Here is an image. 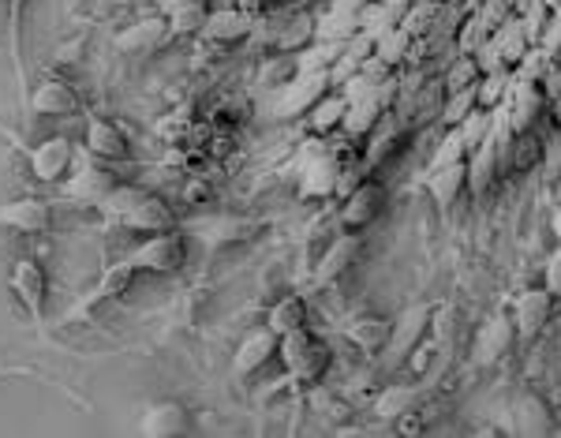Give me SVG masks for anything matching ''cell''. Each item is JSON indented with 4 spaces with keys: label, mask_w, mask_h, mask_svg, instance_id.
<instances>
[{
    "label": "cell",
    "mask_w": 561,
    "mask_h": 438,
    "mask_svg": "<svg viewBox=\"0 0 561 438\" xmlns=\"http://www.w3.org/2000/svg\"><path fill=\"white\" fill-rule=\"evenodd\" d=\"M98 210L109 225H120V229H131V233L172 229V210L157 196H151V191L135 188V184H117L98 203Z\"/></svg>",
    "instance_id": "obj_1"
},
{
    "label": "cell",
    "mask_w": 561,
    "mask_h": 438,
    "mask_svg": "<svg viewBox=\"0 0 561 438\" xmlns=\"http://www.w3.org/2000/svg\"><path fill=\"white\" fill-rule=\"evenodd\" d=\"M8 293L15 296V304L26 311L31 327L38 334H46V304H49V274L34 256H20L8 270Z\"/></svg>",
    "instance_id": "obj_2"
},
{
    "label": "cell",
    "mask_w": 561,
    "mask_h": 438,
    "mask_svg": "<svg viewBox=\"0 0 561 438\" xmlns=\"http://www.w3.org/2000/svg\"><path fill=\"white\" fill-rule=\"evenodd\" d=\"M277 356H280V364L288 367L293 382H319L322 375H326L330 360H333L326 341L314 338L307 327H300V330H293V334L280 338Z\"/></svg>",
    "instance_id": "obj_3"
},
{
    "label": "cell",
    "mask_w": 561,
    "mask_h": 438,
    "mask_svg": "<svg viewBox=\"0 0 561 438\" xmlns=\"http://www.w3.org/2000/svg\"><path fill=\"white\" fill-rule=\"evenodd\" d=\"M124 262L139 270V274H177L188 262V236L177 229L151 233L139 248H131Z\"/></svg>",
    "instance_id": "obj_4"
},
{
    "label": "cell",
    "mask_w": 561,
    "mask_h": 438,
    "mask_svg": "<svg viewBox=\"0 0 561 438\" xmlns=\"http://www.w3.org/2000/svg\"><path fill=\"white\" fill-rule=\"evenodd\" d=\"M135 277H139V270L131 267V262H124V259H120V262H112V267L105 270V274L98 277V285H94V288H86V293L79 296V300L72 304V308H68L64 315H60L57 322H52V327H72V322H79V319L86 322L94 311L102 308V304L120 300V296L128 293V288H131V282H135Z\"/></svg>",
    "instance_id": "obj_5"
},
{
    "label": "cell",
    "mask_w": 561,
    "mask_h": 438,
    "mask_svg": "<svg viewBox=\"0 0 561 438\" xmlns=\"http://www.w3.org/2000/svg\"><path fill=\"white\" fill-rule=\"evenodd\" d=\"M427 330H431V308H427V304H411V308L401 311V319L390 322V341H385V348L379 353L385 371H397V367L419 348V341L427 338Z\"/></svg>",
    "instance_id": "obj_6"
},
{
    "label": "cell",
    "mask_w": 561,
    "mask_h": 438,
    "mask_svg": "<svg viewBox=\"0 0 561 438\" xmlns=\"http://www.w3.org/2000/svg\"><path fill=\"white\" fill-rule=\"evenodd\" d=\"M330 72H300L288 86H280L274 98V117L277 120H293L307 117L314 109V102H322L330 94Z\"/></svg>",
    "instance_id": "obj_7"
},
{
    "label": "cell",
    "mask_w": 561,
    "mask_h": 438,
    "mask_svg": "<svg viewBox=\"0 0 561 438\" xmlns=\"http://www.w3.org/2000/svg\"><path fill=\"white\" fill-rule=\"evenodd\" d=\"M26 165H31L34 180L41 184H60L68 169L75 165V146L68 135H49L38 146H26Z\"/></svg>",
    "instance_id": "obj_8"
},
{
    "label": "cell",
    "mask_w": 561,
    "mask_h": 438,
    "mask_svg": "<svg viewBox=\"0 0 561 438\" xmlns=\"http://www.w3.org/2000/svg\"><path fill=\"white\" fill-rule=\"evenodd\" d=\"M26 105H31L34 117H79L83 113V98L68 79L49 75L26 94Z\"/></svg>",
    "instance_id": "obj_9"
},
{
    "label": "cell",
    "mask_w": 561,
    "mask_h": 438,
    "mask_svg": "<svg viewBox=\"0 0 561 438\" xmlns=\"http://www.w3.org/2000/svg\"><path fill=\"white\" fill-rule=\"evenodd\" d=\"M86 154L98 157L105 165H117V162H128L131 157V146H128V135L120 131L112 120L98 117V113H86V139H83Z\"/></svg>",
    "instance_id": "obj_10"
},
{
    "label": "cell",
    "mask_w": 561,
    "mask_h": 438,
    "mask_svg": "<svg viewBox=\"0 0 561 438\" xmlns=\"http://www.w3.org/2000/svg\"><path fill=\"white\" fill-rule=\"evenodd\" d=\"M382 206H385V188L374 180H363L356 191H348L345 203H341V225L353 233L367 229L371 222H379Z\"/></svg>",
    "instance_id": "obj_11"
},
{
    "label": "cell",
    "mask_w": 561,
    "mask_h": 438,
    "mask_svg": "<svg viewBox=\"0 0 561 438\" xmlns=\"http://www.w3.org/2000/svg\"><path fill=\"white\" fill-rule=\"evenodd\" d=\"M0 225L15 233H26V236H41L49 233L52 225V206L46 199H34V196H23V199H12V203L0 206Z\"/></svg>",
    "instance_id": "obj_12"
},
{
    "label": "cell",
    "mask_w": 561,
    "mask_h": 438,
    "mask_svg": "<svg viewBox=\"0 0 561 438\" xmlns=\"http://www.w3.org/2000/svg\"><path fill=\"white\" fill-rule=\"evenodd\" d=\"M277 348H280V338L270 327L251 330V334L240 341V348L232 353V371L240 375V379H248V375L262 371L270 360H277Z\"/></svg>",
    "instance_id": "obj_13"
},
{
    "label": "cell",
    "mask_w": 561,
    "mask_h": 438,
    "mask_svg": "<svg viewBox=\"0 0 561 438\" xmlns=\"http://www.w3.org/2000/svg\"><path fill=\"white\" fill-rule=\"evenodd\" d=\"M139 431L146 438H180L191 431V416L180 401H154L139 419Z\"/></svg>",
    "instance_id": "obj_14"
},
{
    "label": "cell",
    "mask_w": 561,
    "mask_h": 438,
    "mask_svg": "<svg viewBox=\"0 0 561 438\" xmlns=\"http://www.w3.org/2000/svg\"><path fill=\"white\" fill-rule=\"evenodd\" d=\"M550 315H554V293H550L547 285L521 293V300H516V308H513L516 334H521V338H536L539 330L550 322Z\"/></svg>",
    "instance_id": "obj_15"
},
{
    "label": "cell",
    "mask_w": 561,
    "mask_h": 438,
    "mask_svg": "<svg viewBox=\"0 0 561 438\" xmlns=\"http://www.w3.org/2000/svg\"><path fill=\"white\" fill-rule=\"evenodd\" d=\"M337 177H341V165L333 162L326 151H307L303 154V169H300L303 196H311V199L337 196Z\"/></svg>",
    "instance_id": "obj_16"
},
{
    "label": "cell",
    "mask_w": 561,
    "mask_h": 438,
    "mask_svg": "<svg viewBox=\"0 0 561 438\" xmlns=\"http://www.w3.org/2000/svg\"><path fill=\"white\" fill-rule=\"evenodd\" d=\"M513 341H516L513 315H490L484 327H479V334H476V360L479 364L502 360V356L513 348Z\"/></svg>",
    "instance_id": "obj_17"
},
{
    "label": "cell",
    "mask_w": 561,
    "mask_h": 438,
    "mask_svg": "<svg viewBox=\"0 0 561 438\" xmlns=\"http://www.w3.org/2000/svg\"><path fill=\"white\" fill-rule=\"evenodd\" d=\"M251 34H255V20H251V12H240V8H217V12H210L203 23V38L222 42V46L248 42Z\"/></svg>",
    "instance_id": "obj_18"
},
{
    "label": "cell",
    "mask_w": 561,
    "mask_h": 438,
    "mask_svg": "<svg viewBox=\"0 0 561 438\" xmlns=\"http://www.w3.org/2000/svg\"><path fill=\"white\" fill-rule=\"evenodd\" d=\"M169 38H172L169 20H139V23H131L128 31H120L117 38H112V46L120 52H128V57H139V52L162 49Z\"/></svg>",
    "instance_id": "obj_19"
},
{
    "label": "cell",
    "mask_w": 561,
    "mask_h": 438,
    "mask_svg": "<svg viewBox=\"0 0 561 438\" xmlns=\"http://www.w3.org/2000/svg\"><path fill=\"white\" fill-rule=\"evenodd\" d=\"M359 248H363V244H359V236L353 229H348L345 236H337V240L322 251L319 267H314V282H319V285L337 282L345 270H353V262L359 259Z\"/></svg>",
    "instance_id": "obj_20"
},
{
    "label": "cell",
    "mask_w": 561,
    "mask_h": 438,
    "mask_svg": "<svg viewBox=\"0 0 561 438\" xmlns=\"http://www.w3.org/2000/svg\"><path fill=\"white\" fill-rule=\"evenodd\" d=\"M191 229H195L199 240L210 244V248H225V244H240V240H248V236H255L259 225L248 222V217L222 214V217H203V222H195Z\"/></svg>",
    "instance_id": "obj_21"
},
{
    "label": "cell",
    "mask_w": 561,
    "mask_h": 438,
    "mask_svg": "<svg viewBox=\"0 0 561 438\" xmlns=\"http://www.w3.org/2000/svg\"><path fill=\"white\" fill-rule=\"evenodd\" d=\"M510 120H513V131L521 135V131H532V125H536L539 109L547 105V94H542V86L536 83V79H521V83L513 86L510 94Z\"/></svg>",
    "instance_id": "obj_22"
},
{
    "label": "cell",
    "mask_w": 561,
    "mask_h": 438,
    "mask_svg": "<svg viewBox=\"0 0 561 438\" xmlns=\"http://www.w3.org/2000/svg\"><path fill=\"white\" fill-rule=\"evenodd\" d=\"M427 188H431V199L438 206H453L461 199V191L468 188V157L442 165V169H431L427 173Z\"/></svg>",
    "instance_id": "obj_23"
},
{
    "label": "cell",
    "mask_w": 561,
    "mask_h": 438,
    "mask_svg": "<svg viewBox=\"0 0 561 438\" xmlns=\"http://www.w3.org/2000/svg\"><path fill=\"white\" fill-rule=\"evenodd\" d=\"M502 177V157H498V143L487 139L479 151L468 154V188L472 196H487L494 188V180Z\"/></svg>",
    "instance_id": "obj_24"
},
{
    "label": "cell",
    "mask_w": 561,
    "mask_h": 438,
    "mask_svg": "<svg viewBox=\"0 0 561 438\" xmlns=\"http://www.w3.org/2000/svg\"><path fill=\"white\" fill-rule=\"evenodd\" d=\"M513 419H516V431L532 435V438L554 431V416H550V405L539 398V393H521L513 405Z\"/></svg>",
    "instance_id": "obj_25"
},
{
    "label": "cell",
    "mask_w": 561,
    "mask_h": 438,
    "mask_svg": "<svg viewBox=\"0 0 561 438\" xmlns=\"http://www.w3.org/2000/svg\"><path fill=\"white\" fill-rule=\"evenodd\" d=\"M112 188H117V184H112V177L102 169V165H94V162H83V165H79L75 180L68 184V191L83 199V203H91V206H98Z\"/></svg>",
    "instance_id": "obj_26"
},
{
    "label": "cell",
    "mask_w": 561,
    "mask_h": 438,
    "mask_svg": "<svg viewBox=\"0 0 561 438\" xmlns=\"http://www.w3.org/2000/svg\"><path fill=\"white\" fill-rule=\"evenodd\" d=\"M169 8V31L172 38H188V34H203L206 23V0H165Z\"/></svg>",
    "instance_id": "obj_27"
},
{
    "label": "cell",
    "mask_w": 561,
    "mask_h": 438,
    "mask_svg": "<svg viewBox=\"0 0 561 438\" xmlns=\"http://www.w3.org/2000/svg\"><path fill=\"white\" fill-rule=\"evenodd\" d=\"M266 327L274 330L277 338H285V334H293V330L307 327V304H303V296H296V293L280 296V300L266 315Z\"/></svg>",
    "instance_id": "obj_28"
},
{
    "label": "cell",
    "mask_w": 561,
    "mask_h": 438,
    "mask_svg": "<svg viewBox=\"0 0 561 438\" xmlns=\"http://www.w3.org/2000/svg\"><path fill=\"white\" fill-rule=\"evenodd\" d=\"M419 405V390L408 387V382H393V387H385L379 393V401H374V413L382 419H401L408 413H416Z\"/></svg>",
    "instance_id": "obj_29"
},
{
    "label": "cell",
    "mask_w": 561,
    "mask_h": 438,
    "mask_svg": "<svg viewBox=\"0 0 561 438\" xmlns=\"http://www.w3.org/2000/svg\"><path fill=\"white\" fill-rule=\"evenodd\" d=\"M348 341H353L359 353L379 356L385 348V341H390V322L374 319V315H363V319H356L353 327H348Z\"/></svg>",
    "instance_id": "obj_30"
},
{
    "label": "cell",
    "mask_w": 561,
    "mask_h": 438,
    "mask_svg": "<svg viewBox=\"0 0 561 438\" xmlns=\"http://www.w3.org/2000/svg\"><path fill=\"white\" fill-rule=\"evenodd\" d=\"M382 117H385V109L379 105V98L371 94V98L348 102V113H345V120H341V128H345L353 139H359V135H367V131L379 128Z\"/></svg>",
    "instance_id": "obj_31"
},
{
    "label": "cell",
    "mask_w": 561,
    "mask_h": 438,
    "mask_svg": "<svg viewBox=\"0 0 561 438\" xmlns=\"http://www.w3.org/2000/svg\"><path fill=\"white\" fill-rule=\"evenodd\" d=\"M348 113V98L345 94H326L322 102H314V109L307 113V125H311L314 135H330L333 128H341Z\"/></svg>",
    "instance_id": "obj_32"
},
{
    "label": "cell",
    "mask_w": 561,
    "mask_h": 438,
    "mask_svg": "<svg viewBox=\"0 0 561 438\" xmlns=\"http://www.w3.org/2000/svg\"><path fill=\"white\" fill-rule=\"evenodd\" d=\"M513 94V72L510 68H502V72H484L476 83V105L479 109H490L494 113L498 105H502L505 98Z\"/></svg>",
    "instance_id": "obj_33"
},
{
    "label": "cell",
    "mask_w": 561,
    "mask_h": 438,
    "mask_svg": "<svg viewBox=\"0 0 561 438\" xmlns=\"http://www.w3.org/2000/svg\"><path fill=\"white\" fill-rule=\"evenodd\" d=\"M31 0H8V57H12V68H15V83H26L23 75V12Z\"/></svg>",
    "instance_id": "obj_34"
},
{
    "label": "cell",
    "mask_w": 561,
    "mask_h": 438,
    "mask_svg": "<svg viewBox=\"0 0 561 438\" xmlns=\"http://www.w3.org/2000/svg\"><path fill=\"white\" fill-rule=\"evenodd\" d=\"M296 75H300V57H296V52H274V57L262 60V68H259V83L270 86V91L288 86Z\"/></svg>",
    "instance_id": "obj_35"
},
{
    "label": "cell",
    "mask_w": 561,
    "mask_h": 438,
    "mask_svg": "<svg viewBox=\"0 0 561 438\" xmlns=\"http://www.w3.org/2000/svg\"><path fill=\"white\" fill-rule=\"evenodd\" d=\"M314 26H319V20H314V15H296V20L280 23L274 46L280 52H300V49H307L314 42Z\"/></svg>",
    "instance_id": "obj_36"
},
{
    "label": "cell",
    "mask_w": 561,
    "mask_h": 438,
    "mask_svg": "<svg viewBox=\"0 0 561 438\" xmlns=\"http://www.w3.org/2000/svg\"><path fill=\"white\" fill-rule=\"evenodd\" d=\"M359 31V15H348V12H337L330 8L326 15H319V26H314V38L319 42H341L345 46L348 38Z\"/></svg>",
    "instance_id": "obj_37"
},
{
    "label": "cell",
    "mask_w": 561,
    "mask_h": 438,
    "mask_svg": "<svg viewBox=\"0 0 561 438\" xmlns=\"http://www.w3.org/2000/svg\"><path fill=\"white\" fill-rule=\"evenodd\" d=\"M457 131H461V139H464V151H468V154L479 151V146H484L487 139H490V131H494V113L479 109V105H476V109H472L468 117H464L461 125H457Z\"/></svg>",
    "instance_id": "obj_38"
},
{
    "label": "cell",
    "mask_w": 561,
    "mask_h": 438,
    "mask_svg": "<svg viewBox=\"0 0 561 438\" xmlns=\"http://www.w3.org/2000/svg\"><path fill=\"white\" fill-rule=\"evenodd\" d=\"M374 52H379L390 68L405 64L408 52H411V31H408V26H393L390 34H382V38H379V49H374Z\"/></svg>",
    "instance_id": "obj_39"
},
{
    "label": "cell",
    "mask_w": 561,
    "mask_h": 438,
    "mask_svg": "<svg viewBox=\"0 0 561 438\" xmlns=\"http://www.w3.org/2000/svg\"><path fill=\"white\" fill-rule=\"evenodd\" d=\"M472 109H476V86H464V91L445 94V102H442V125L445 128H457Z\"/></svg>",
    "instance_id": "obj_40"
},
{
    "label": "cell",
    "mask_w": 561,
    "mask_h": 438,
    "mask_svg": "<svg viewBox=\"0 0 561 438\" xmlns=\"http://www.w3.org/2000/svg\"><path fill=\"white\" fill-rule=\"evenodd\" d=\"M401 139H405V128L401 125H385V131H374V139H371V146H367V165H379V162H385V157H390L393 151H397L401 146Z\"/></svg>",
    "instance_id": "obj_41"
},
{
    "label": "cell",
    "mask_w": 561,
    "mask_h": 438,
    "mask_svg": "<svg viewBox=\"0 0 561 438\" xmlns=\"http://www.w3.org/2000/svg\"><path fill=\"white\" fill-rule=\"evenodd\" d=\"M536 157H542V143L532 139V131H521V135L513 139V151H510V165H505V173H528Z\"/></svg>",
    "instance_id": "obj_42"
},
{
    "label": "cell",
    "mask_w": 561,
    "mask_h": 438,
    "mask_svg": "<svg viewBox=\"0 0 561 438\" xmlns=\"http://www.w3.org/2000/svg\"><path fill=\"white\" fill-rule=\"evenodd\" d=\"M479 60L476 57H468V52H461V60L457 64L445 72V94H453V91H464V86H476L479 83Z\"/></svg>",
    "instance_id": "obj_43"
},
{
    "label": "cell",
    "mask_w": 561,
    "mask_h": 438,
    "mask_svg": "<svg viewBox=\"0 0 561 438\" xmlns=\"http://www.w3.org/2000/svg\"><path fill=\"white\" fill-rule=\"evenodd\" d=\"M487 38H494V31H490L484 15L476 12L468 23L461 26V34H457V49H461V52H468V57H472V52H479V46H484Z\"/></svg>",
    "instance_id": "obj_44"
},
{
    "label": "cell",
    "mask_w": 561,
    "mask_h": 438,
    "mask_svg": "<svg viewBox=\"0 0 561 438\" xmlns=\"http://www.w3.org/2000/svg\"><path fill=\"white\" fill-rule=\"evenodd\" d=\"M461 157H468V151H464V139L457 128H450V135L442 139V146H438V154L431 157V169H442V165L450 162H461ZM427 169V173H431Z\"/></svg>",
    "instance_id": "obj_45"
},
{
    "label": "cell",
    "mask_w": 561,
    "mask_h": 438,
    "mask_svg": "<svg viewBox=\"0 0 561 438\" xmlns=\"http://www.w3.org/2000/svg\"><path fill=\"white\" fill-rule=\"evenodd\" d=\"M542 173H547L550 180H558L561 177V125L550 131L547 139H542Z\"/></svg>",
    "instance_id": "obj_46"
},
{
    "label": "cell",
    "mask_w": 561,
    "mask_h": 438,
    "mask_svg": "<svg viewBox=\"0 0 561 438\" xmlns=\"http://www.w3.org/2000/svg\"><path fill=\"white\" fill-rule=\"evenodd\" d=\"M374 49H379V38H374L371 31H363V26H359V31L353 34V38L345 42V52H348V57H353V60H359V64H363V60L371 57Z\"/></svg>",
    "instance_id": "obj_47"
},
{
    "label": "cell",
    "mask_w": 561,
    "mask_h": 438,
    "mask_svg": "<svg viewBox=\"0 0 561 438\" xmlns=\"http://www.w3.org/2000/svg\"><path fill=\"white\" fill-rule=\"evenodd\" d=\"M367 169H371V165H367V162H363V165H341V177H337V196L345 199L348 191H356L359 184L367 180Z\"/></svg>",
    "instance_id": "obj_48"
},
{
    "label": "cell",
    "mask_w": 561,
    "mask_h": 438,
    "mask_svg": "<svg viewBox=\"0 0 561 438\" xmlns=\"http://www.w3.org/2000/svg\"><path fill=\"white\" fill-rule=\"evenodd\" d=\"M356 72H359V60H353L348 52H341V57L333 60V68H330V83L333 86H345Z\"/></svg>",
    "instance_id": "obj_49"
},
{
    "label": "cell",
    "mask_w": 561,
    "mask_h": 438,
    "mask_svg": "<svg viewBox=\"0 0 561 438\" xmlns=\"http://www.w3.org/2000/svg\"><path fill=\"white\" fill-rule=\"evenodd\" d=\"M542 285H547L554 296H561V244H558L554 256L547 259V270H542Z\"/></svg>",
    "instance_id": "obj_50"
},
{
    "label": "cell",
    "mask_w": 561,
    "mask_h": 438,
    "mask_svg": "<svg viewBox=\"0 0 561 438\" xmlns=\"http://www.w3.org/2000/svg\"><path fill=\"white\" fill-rule=\"evenodd\" d=\"M359 72H363L367 79H374V83H382V79H390V64H385L379 52H371V57L359 64Z\"/></svg>",
    "instance_id": "obj_51"
},
{
    "label": "cell",
    "mask_w": 561,
    "mask_h": 438,
    "mask_svg": "<svg viewBox=\"0 0 561 438\" xmlns=\"http://www.w3.org/2000/svg\"><path fill=\"white\" fill-rule=\"evenodd\" d=\"M374 0H330V8H337V12H348V15H359L363 8H371Z\"/></svg>",
    "instance_id": "obj_52"
},
{
    "label": "cell",
    "mask_w": 561,
    "mask_h": 438,
    "mask_svg": "<svg viewBox=\"0 0 561 438\" xmlns=\"http://www.w3.org/2000/svg\"><path fill=\"white\" fill-rule=\"evenodd\" d=\"M382 4L390 8V12H397L401 20H405V12H408V8H411V0H382Z\"/></svg>",
    "instance_id": "obj_53"
},
{
    "label": "cell",
    "mask_w": 561,
    "mask_h": 438,
    "mask_svg": "<svg viewBox=\"0 0 561 438\" xmlns=\"http://www.w3.org/2000/svg\"><path fill=\"white\" fill-rule=\"evenodd\" d=\"M550 229H554V236H558V244H561V206L554 210V222H550Z\"/></svg>",
    "instance_id": "obj_54"
},
{
    "label": "cell",
    "mask_w": 561,
    "mask_h": 438,
    "mask_svg": "<svg viewBox=\"0 0 561 438\" xmlns=\"http://www.w3.org/2000/svg\"><path fill=\"white\" fill-rule=\"evenodd\" d=\"M20 375H31V371H23V367H12V371H0V379H20Z\"/></svg>",
    "instance_id": "obj_55"
},
{
    "label": "cell",
    "mask_w": 561,
    "mask_h": 438,
    "mask_svg": "<svg viewBox=\"0 0 561 438\" xmlns=\"http://www.w3.org/2000/svg\"><path fill=\"white\" fill-rule=\"evenodd\" d=\"M554 120H558V125H561V98L554 102Z\"/></svg>",
    "instance_id": "obj_56"
},
{
    "label": "cell",
    "mask_w": 561,
    "mask_h": 438,
    "mask_svg": "<svg viewBox=\"0 0 561 438\" xmlns=\"http://www.w3.org/2000/svg\"><path fill=\"white\" fill-rule=\"evenodd\" d=\"M558 203H561V177H558Z\"/></svg>",
    "instance_id": "obj_57"
},
{
    "label": "cell",
    "mask_w": 561,
    "mask_h": 438,
    "mask_svg": "<svg viewBox=\"0 0 561 438\" xmlns=\"http://www.w3.org/2000/svg\"><path fill=\"white\" fill-rule=\"evenodd\" d=\"M280 4H293V0H280Z\"/></svg>",
    "instance_id": "obj_58"
}]
</instances>
